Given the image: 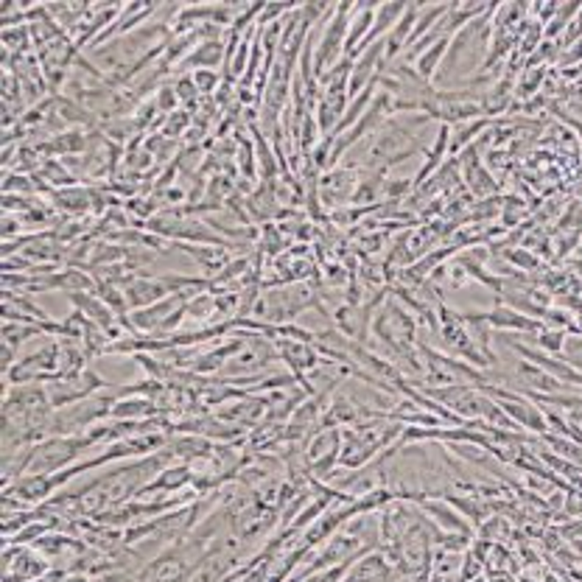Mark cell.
<instances>
[{
  "instance_id": "obj_1",
  "label": "cell",
  "mask_w": 582,
  "mask_h": 582,
  "mask_svg": "<svg viewBox=\"0 0 582 582\" xmlns=\"http://www.w3.org/2000/svg\"><path fill=\"white\" fill-rule=\"evenodd\" d=\"M311 308L330 316L328 308L322 306L320 291H316L311 283H291V286L263 291L250 316L263 325H291L294 316H299L303 311H311Z\"/></svg>"
},
{
  "instance_id": "obj_2",
  "label": "cell",
  "mask_w": 582,
  "mask_h": 582,
  "mask_svg": "<svg viewBox=\"0 0 582 582\" xmlns=\"http://www.w3.org/2000/svg\"><path fill=\"white\" fill-rule=\"evenodd\" d=\"M280 361L275 342L267 337V333H255L246 330V342L244 347L236 353V356L227 361V367L221 369V378H258L267 376V369Z\"/></svg>"
},
{
  "instance_id": "obj_3",
  "label": "cell",
  "mask_w": 582,
  "mask_h": 582,
  "mask_svg": "<svg viewBox=\"0 0 582 582\" xmlns=\"http://www.w3.org/2000/svg\"><path fill=\"white\" fill-rule=\"evenodd\" d=\"M353 4H339L333 9V17L328 26L322 28V37L316 40V57H314V76L320 81L328 70L345 57V43H347V28H350V17H353Z\"/></svg>"
},
{
  "instance_id": "obj_4",
  "label": "cell",
  "mask_w": 582,
  "mask_h": 582,
  "mask_svg": "<svg viewBox=\"0 0 582 582\" xmlns=\"http://www.w3.org/2000/svg\"><path fill=\"white\" fill-rule=\"evenodd\" d=\"M110 386H113V381L101 378L96 369L87 367L81 376L48 381L45 390H48V398H50V407H54V412H57V409L74 407V403H79V400H87V398H93L104 390H110Z\"/></svg>"
},
{
  "instance_id": "obj_5",
  "label": "cell",
  "mask_w": 582,
  "mask_h": 582,
  "mask_svg": "<svg viewBox=\"0 0 582 582\" xmlns=\"http://www.w3.org/2000/svg\"><path fill=\"white\" fill-rule=\"evenodd\" d=\"M50 571V560L34 546H4V582H34Z\"/></svg>"
},
{
  "instance_id": "obj_6",
  "label": "cell",
  "mask_w": 582,
  "mask_h": 582,
  "mask_svg": "<svg viewBox=\"0 0 582 582\" xmlns=\"http://www.w3.org/2000/svg\"><path fill=\"white\" fill-rule=\"evenodd\" d=\"M359 180H361V168L337 166V168L322 171V176H320V202L325 207H337V210H339V205H350Z\"/></svg>"
},
{
  "instance_id": "obj_7",
  "label": "cell",
  "mask_w": 582,
  "mask_h": 582,
  "mask_svg": "<svg viewBox=\"0 0 582 582\" xmlns=\"http://www.w3.org/2000/svg\"><path fill=\"white\" fill-rule=\"evenodd\" d=\"M275 342V350H277V359L283 361L289 367V373L297 378V384L306 378V373H311V369H316L322 364V356L316 353L314 345L308 342H299V339H272Z\"/></svg>"
},
{
  "instance_id": "obj_8",
  "label": "cell",
  "mask_w": 582,
  "mask_h": 582,
  "mask_svg": "<svg viewBox=\"0 0 582 582\" xmlns=\"http://www.w3.org/2000/svg\"><path fill=\"white\" fill-rule=\"evenodd\" d=\"M392 579H398V577L390 566V560L384 557L381 549H373L353 563L339 582H392Z\"/></svg>"
},
{
  "instance_id": "obj_9",
  "label": "cell",
  "mask_w": 582,
  "mask_h": 582,
  "mask_svg": "<svg viewBox=\"0 0 582 582\" xmlns=\"http://www.w3.org/2000/svg\"><path fill=\"white\" fill-rule=\"evenodd\" d=\"M188 485H193V470L188 462L176 460L171 462L157 479H151L144 490L137 493V499H151V496H163V493H180L188 490Z\"/></svg>"
},
{
  "instance_id": "obj_10",
  "label": "cell",
  "mask_w": 582,
  "mask_h": 582,
  "mask_svg": "<svg viewBox=\"0 0 582 582\" xmlns=\"http://www.w3.org/2000/svg\"><path fill=\"white\" fill-rule=\"evenodd\" d=\"M50 202L67 219H81L90 213L93 216V205H96V188H84V185H74V188H62L50 193Z\"/></svg>"
},
{
  "instance_id": "obj_11",
  "label": "cell",
  "mask_w": 582,
  "mask_h": 582,
  "mask_svg": "<svg viewBox=\"0 0 582 582\" xmlns=\"http://www.w3.org/2000/svg\"><path fill=\"white\" fill-rule=\"evenodd\" d=\"M485 322L496 330H518V333H540L543 330V322L540 320H532V316H526L516 308L509 306H496L493 311H482Z\"/></svg>"
},
{
  "instance_id": "obj_12",
  "label": "cell",
  "mask_w": 582,
  "mask_h": 582,
  "mask_svg": "<svg viewBox=\"0 0 582 582\" xmlns=\"http://www.w3.org/2000/svg\"><path fill=\"white\" fill-rule=\"evenodd\" d=\"M227 57V43L224 40H207L197 45L180 65V74H197V70H213Z\"/></svg>"
},
{
  "instance_id": "obj_13",
  "label": "cell",
  "mask_w": 582,
  "mask_h": 582,
  "mask_svg": "<svg viewBox=\"0 0 582 582\" xmlns=\"http://www.w3.org/2000/svg\"><path fill=\"white\" fill-rule=\"evenodd\" d=\"M67 299H70V303H74L76 311H81V314L87 316V320L96 322V325L104 328V330H110V328L120 320V316H118L107 303H101V299L96 297V291H93V294H90V291H84V294H70Z\"/></svg>"
},
{
  "instance_id": "obj_14",
  "label": "cell",
  "mask_w": 582,
  "mask_h": 582,
  "mask_svg": "<svg viewBox=\"0 0 582 582\" xmlns=\"http://www.w3.org/2000/svg\"><path fill=\"white\" fill-rule=\"evenodd\" d=\"M328 456H342V429H320L306 443V460L316 465Z\"/></svg>"
},
{
  "instance_id": "obj_15",
  "label": "cell",
  "mask_w": 582,
  "mask_h": 582,
  "mask_svg": "<svg viewBox=\"0 0 582 582\" xmlns=\"http://www.w3.org/2000/svg\"><path fill=\"white\" fill-rule=\"evenodd\" d=\"M154 417H166L163 409L157 407L149 398H137V395H127L118 398L110 420H154Z\"/></svg>"
},
{
  "instance_id": "obj_16",
  "label": "cell",
  "mask_w": 582,
  "mask_h": 582,
  "mask_svg": "<svg viewBox=\"0 0 582 582\" xmlns=\"http://www.w3.org/2000/svg\"><path fill=\"white\" fill-rule=\"evenodd\" d=\"M462 563H465V555L460 552L434 549L429 582H462Z\"/></svg>"
},
{
  "instance_id": "obj_17",
  "label": "cell",
  "mask_w": 582,
  "mask_h": 582,
  "mask_svg": "<svg viewBox=\"0 0 582 582\" xmlns=\"http://www.w3.org/2000/svg\"><path fill=\"white\" fill-rule=\"evenodd\" d=\"M490 129V120L479 118V120H465V123H454L451 127V144H448V157H460L468 146H473L479 135H485Z\"/></svg>"
},
{
  "instance_id": "obj_18",
  "label": "cell",
  "mask_w": 582,
  "mask_h": 582,
  "mask_svg": "<svg viewBox=\"0 0 582 582\" xmlns=\"http://www.w3.org/2000/svg\"><path fill=\"white\" fill-rule=\"evenodd\" d=\"M93 4H74V0H67V4H45L48 14L54 17L57 26L67 34H74L76 26L87 17V12H90Z\"/></svg>"
},
{
  "instance_id": "obj_19",
  "label": "cell",
  "mask_w": 582,
  "mask_h": 582,
  "mask_svg": "<svg viewBox=\"0 0 582 582\" xmlns=\"http://www.w3.org/2000/svg\"><path fill=\"white\" fill-rule=\"evenodd\" d=\"M543 79H546V65H529L524 62V70L516 79V101H529L540 93L543 87Z\"/></svg>"
},
{
  "instance_id": "obj_20",
  "label": "cell",
  "mask_w": 582,
  "mask_h": 582,
  "mask_svg": "<svg viewBox=\"0 0 582 582\" xmlns=\"http://www.w3.org/2000/svg\"><path fill=\"white\" fill-rule=\"evenodd\" d=\"M174 90H176V98H180V107H185L188 113H197V104L202 101V93H199V87L190 74H176Z\"/></svg>"
},
{
  "instance_id": "obj_21",
  "label": "cell",
  "mask_w": 582,
  "mask_h": 582,
  "mask_svg": "<svg viewBox=\"0 0 582 582\" xmlns=\"http://www.w3.org/2000/svg\"><path fill=\"white\" fill-rule=\"evenodd\" d=\"M81 347H84V353H87V359H98V356H104L107 353V347H110V337H107V330L104 328H98L96 322H90V328L84 330V337H81Z\"/></svg>"
},
{
  "instance_id": "obj_22",
  "label": "cell",
  "mask_w": 582,
  "mask_h": 582,
  "mask_svg": "<svg viewBox=\"0 0 582 582\" xmlns=\"http://www.w3.org/2000/svg\"><path fill=\"white\" fill-rule=\"evenodd\" d=\"M535 345L538 350L549 353V356H563V347H566L569 333L566 330H555V328H543L540 333H535Z\"/></svg>"
},
{
  "instance_id": "obj_23",
  "label": "cell",
  "mask_w": 582,
  "mask_h": 582,
  "mask_svg": "<svg viewBox=\"0 0 582 582\" xmlns=\"http://www.w3.org/2000/svg\"><path fill=\"white\" fill-rule=\"evenodd\" d=\"M504 258L509 260V267L513 269H524V272H535V269H543V263L538 255H532L529 250H524V246H507L504 250Z\"/></svg>"
},
{
  "instance_id": "obj_24",
  "label": "cell",
  "mask_w": 582,
  "mask_h": 582,
  "mask_svg": "<svg viewBox=\"0 0 582 582\" xmlns=\"http://www.w3.org/2000/svg\"><path fill=\"white\" fill-rule=\"evenodd\" d=\"M154 101H157V110H160V115H171V113L180 110V98H176L174 84H163L160 90L154 93Z\"/></svg>"
},
{
  "instance_id": "obj_25",
  "label": "cell",
  "mask_w": 582,
  "mask_h": 582,
  "mask_svg": "<svg viewBox=\"0 0 582 582\" xmlns=\"http://www.w3.org/2000/svg\"><path fill=\"white\" fill-rule=\"evenodd\" d=\"M566 269H569L574 277H579V280H582V258H577V255H574V258H569V260H566Z\"/></svg>"
},
{
  "instance_id": "obj_26",
  "label": "cell",
  "mask_w": 582,
  "mask_h": 582,
  "mask_svg": "<svg viewBox=\"0 0 582 582\" xmlns=\"http://www.w3.org/2000/svg\"><path fill=\"white\" fill-rule=\"evenodd\" d=\"M490 582H516V574H490Z\"/></svg>"
},
{
  "instance_id": "obj_27",
  "label": "cell",
  "mask_w": 582,
  "mask_h": 582,
  "mask_svg": "<svg viewBox=\"0 0 582 582\" xmlns=\"http://www.w3.org/2000/svg\"><path fill=\"white\" fill-rule=\"evenodd\" d=\"M516 582H535V579H532V577H529V574H521V577H518Z\"/></svg>"
},
{
  "instance_id": "obj_28",
  "label": "cell",
  "mask_w": 582,
  "mask_h": 582,
  "mask_svg": "<svg viewBox=\"0 0 582 582\" xmlns=\"http://www.w3.org/2000/svg\"><path fill=\"white\" fill-rule=\"evenodd\" d=\"M577 258H582V241H579V246H577Z\"/></svg>"
},
{
  "instance_id": "obj_29",
  "label": "cell",
  "mask_w": 582,
  "mask_h": 582,
  "mask_svg": "<svg viewBox=\"0 0 582 582\" xmlns=\"http://www.w3.org/2000/svg\"><path fill=\"white\" fill-rule=\"evenodd\" d=\"M577 202H579V207H582V190H579V197H577Z\"/></svg>"
}]
</instances>
